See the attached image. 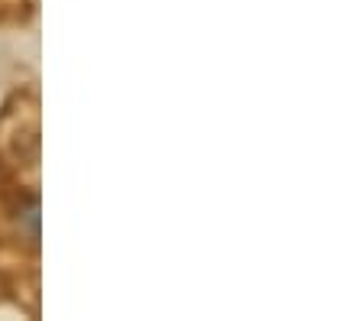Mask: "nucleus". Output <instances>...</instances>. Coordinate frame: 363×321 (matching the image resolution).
<instances>
[{
	"instance_id": "1",
	"label": "nucleus",
	"mask_w": 363,
	"mask_h": 321,
	"mask_svg": "<svg viewBox=\"0 0 363 321\" xmlns=\"http://www.w3.org/2000/svg\"><path fill=\"white\" fill-rule=\"evenodd\" d=\"M16 224H20V227H26V240H30V244H36V240H39V201L36 198H30V201H26V208H20V211H16Z\"/></svg>"
}]
</instances>
